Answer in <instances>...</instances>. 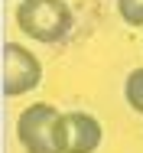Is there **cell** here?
I'll list each match as a JSON object with an SVG mask.
<instances>
[{"label": "cell", "instance_id": "277c9868", "mask_svg": "<svg viewBox=\"0 0 143 153\" xmlns=\"http://www.w3.org/2000/svg\"><path fill=\"white\" fill-rule=\"evenodd\" d=\"M104 140V127L88 111L59 114V153H94Z\"/></svg>", "mask_w": 143, "mask_h": 153}, {"label": "cell", "instance_id": "6da1fadb", "mask_svg": "<svg viewBox=\"0 0 143 153\" xmlns=\"http://www.w3.org/2000/svg\"><path fill=\"white\" fill-rule=\"evenodd\" d=\"M16 26L33 42H62L72 30V7L65 0H20Z\"/></svg>", "mask_w": 143, "mask_h": 153}, {"label": "cell", "instance_id": "7a4b0ae2", "mask_svg": "<svg viewBox=\"0 0 143 153\" xmlns=\"http://www.w3.org/2000/svg\"><path fill=\"white\" fill-rule=\"evenodd\" d=\"M59 111L56 104L36 101L16 117V140L23 153H59Z\"/></svg>", "mask_w": 143, "mask_h": 153}, {"label": "cell", "instance_id": "8992f818", "mask_svg": "<svg viewBox=\"0 0 143 153\" xmlns=\"http://www.w3.org/2000/svg\"><path fill=\"white\" fill-rule=\"evenodd\" d=\"M117 13L127 26H143V0H117Z\"/></svg>", "mask_w": 143, "mask_h": 153}, {"label": "cell", "instance_id": "5b68a950", "mask_svg": "<svg viewBox=\"0 0 143 153\" xmlns=\"http://www.w3.org/2000/svg\"><path fill=\"white\" fill-rule=\"evenodd\" d=\"M124 101H127L130 111L143 114V65L127 75V82H124Z\"/></svg>", "mask_w": 143, "mask_h": 153}, {"label": "cell", "instance_id": "3957f363", "mask_svg": "<svg viewBox=\"0 0 143 153\" xmlns=\"http://www.w3.org/2000/svg\"><path fill=\"white\" fill-rule=\"evenodd\" d=\"M42 82V62L33 56L23 42H7L3 46V94L7 98H23Z\"/></svg>", "mask_w": 143, "mask_h": 153}]
</instances>
